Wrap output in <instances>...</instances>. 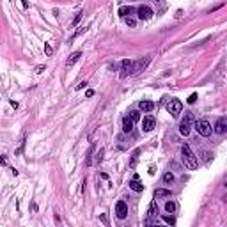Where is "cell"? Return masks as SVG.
Listing matches in <instances>:
<instances>
[{"mask_svg":"<svg viewBox=\"0 0 227 227\" xmlns=\"http://www.w3.org/2000/svg\"><path fill=\"white\" fill-rule=\"evenodd\" d=\"M181 155H183V163H185L186 169H190V170L197 169V165H199L197 156L194 155V151H192V147H190L188 144H185L183 147H181Z\"/></svg>","mask_w":227,"mask_h":227,"instance_id":"cell-1","label":"cell"},{"mask_svg":"<svg viewBox=\"0 0 227 227\" xmlns=\"http://www.w3.org/2000/svg\"><path fill=\"white\" fill-rule=\"evenodd\" d=\"M192 126H194V114L192 112H186L185 114V119L179 122V133L183 137H188L190 131H192Z\"/></svg>","mask_w":227,"mask_h":227,"instance_id":"cell-2","label":"cell"},{"mask_svg":"<svg viewBox=\"0 0 227 227\" xmlns=\"http://www.w3.org/2000/svg\"><path fill=\"white\" fill-rule=\"evenodd\" d=\"M194 128H195V131L199 133L200 137H210L211 131H213V128H211L210 121H206V119H200V121H194Z\"/></svg>","mask_w":227,"mask_h":227,"instance_id":"cell-3","label":"cell"},{"mask_svg":"<svg viewBox=\"0 0 227 227\" xmlns=\"http://www.w3.org/2000/svg\"><path fill=\"white\" fill-rule=\"evenodd\" d=\"M167 112H169L172 117H179V114L183 112V103L179 100H170L169 105H167Z\"/></svg>","mask_w":227,"mask_h":227,"instance_id":"cell-4","label":"cell"},{"mask_svg":"<svg viewBox=\"0 0 227 227\" xmlns=\"http://www.w3.org/2000/svg\"><path fill=\"white\" fill-rule=\"evenodd\" d=\"M121 76H128V75H135V61H130V59H126V61L121 62Z\"/></svg>","mask_w":227,"mask_h":227,"instance_id":"cell-5","label":"cell"},{"mask_svg":"<svg viewBox=\"0 0 227 227\" xmlns=\"http://www.w3.org/2000/svg\"><path fill=\"white\" fill-rule=\"evenodd\" d=\"M116 215H117V218H121V220H124V218L128 216V204L124 202V200H117Z\"/></svg>","mask_w":227,"mask_h":227,"instance_id":"cell-6","label":"cell"},{"mask_svg":"<svg viewBox=\"0 0 227 227\" xmlns=\"http://www.w3.org/2000/svg\"><path fill=\"white\" fill-rule=\"evenodd\" d=\"M155 128H156V119L153 116H146L142 119V130L144 131H153Z\"/></svg>","mask_w":227,"mask_h":227,"instance_id":"cell-7","label":"cell"},{"mask_svg":"<svg viewBox=\"0 0 227 227\" xmlns=\"http://www.w3.org/2000/svg\"><path fill=\"white\" fill-rule=\"evenodd\" d=\"M225 131H227V117L222 116V117H218V121H216V124H215V133L224 135Z\"/></svg>","mask_w":227,"mask_h":227,"instance_id":"cell-8","label":"cell"},{"mask_svg":"<svg viewBox=\"0 0 227 227\" xmlns=\"http://www.w3.org/2000/svg\"><path fill=\"white\" fill-rule=\"evenodd\" d=\"M137 12H139L140 20H149V18H153V14H155L149 6H140L139 9H137Z\"/></svg>","mask_w":227,"mask_h":227,"instance_id":"cell-9","label":"cell"},{"mask_svg":"<svg viewBox=\"0 0 227 227\" xmlns=\"http://www.w3.org/2000/svg\"><path fill=\"white\" fill-rule=\"evenodd\" d=\"M128 186H130L133 192H142V190H144V185L140 183L139 174H135V176H133V179L130 181V183H128Z\"/></svg>","mask_w":227,"mask_h":227,"instance_id":"cell-10","label":"cell"},{"mask_svg":"<svg viewBox=\"0 0 227 227\" xmlns=\"http://www.w3.org/2000/svg\"><path fill=\"white\" fill-rule=\"evenodd\" d=\"M155 103H153V101H147V100H142V101H140V103H139V108H140V110H142V112H153V110H155Z\"/></svg>","mask_w":227,"mask_h":227,"instance_id":"cell-11","label":"cell"},{"mask_svg":"<svg viewBox=\"0 0 227 227\" xmlns=\"http://www.w3.org/2000/svg\"><path fill=\"white\" fill-rule=\"evenodd\" d=\"M133 130V121H131V117L126 116V117H122V131L124 133H130Z\"/></svg>","mask_w":227,"mask_h":227,"instance_id":"cell-12","label":"cell"},{"mask_svg":"<svg viewBox=\"0 0 227 227\" xmlns=\"http://www.w3.org/2000/svg\"><path fill=\"white\" fill-rule=\"evenodd\" d=\"M80 57H82V52H75V53H71V55H69V59L66 61V66H73V64H75L78 59H80Z\"/></svg>","mask_w":227,"mask_h":227,"instance_id":"cell-13","label":"cell"},{"mask_svg":"<svg viewBox=\"0 0 227 227\" xmlns=\"http://www.w3.org/2000/svg\"><path fill=\"white\" fill-rule=\"evenodd\" d=\"M147 215H149V218H155V216H158V206H156V202H155V200H153V202L149 204Z\"/></svg>","mask_w":227,"mask_h":227,"instance_id":"cell-14","label":"cell"},{"mask_svg":"<svg viewBox=\"0 0 227 227\" xmlns=\"http://www.w3.org/2000/svg\"><path fill=\"white\" fill-rule=\"evenodd\" d=\"M170 190H165V188H156L155 190V197L158 199V197H170Z\"/></svg>","mask_w":227,"mask_h":227,"instance_id":"cell-15","label":"cell"},{"mask_svg":"<svg viewBox=\"0 0 227 227\" xmlns=\"http://www.w3.org/2000/svg\"><path fill=\"white\" fill-rule=\"evenodd\" d=\"M133 11H135L133 7H130V6H122L121 9H119V14H121L122 18H126V16H130V14H131Z\"/></svg>","mask_w":227,"mask_h":227,"instance_id":"cell-16","label":"cell"},{"mask_svg":"<svg viewBox=\"0 0 227 227\" xmlns=\"http://www.w3.org/2000/svg\"><path fill=\"white\" fill-rule=\"evenodd\" d=\"M176 202H174V200H167L165 202V211L167 213H174V211H176Z\"/></svg>","mask_w":227,"mask_h":227,"instance_id":"cell-17","label":"cell"},{"mask_svg":"<svg viewBox=\"0 0 227 227\" xmlns=\"http://www.w3.org/2000/svg\"><path fill=\"white\" fill-rule=\"evenodd\" d=\"M163 183L165 185L174 183V174H172V172H165V174H163Z\"/></svg>","mask_w":227,"mask_h":227,"instance_id":"cell-18","label":"cell"},{"mask_svg":"<svg viewBox=\"0 0 227 227\" xmlns=\"http://www.w3.org/2000/svg\"><path fill=\"white\" fill-rule=\"evenodd\" d=\"M83 18V11H80V12H76V16H75V20L71 22V27H76L78 23H80V20Z\"/></svg>","mask_w":227,"mask_h":227,"instance_id":"cell-19","label":"cell"},{"mask_svg":"<svg viewBox=\"0 0 227 227\" xmlns=\"http://www.w3.org/2000/svg\"><path fill=\"white\" fill-rule=\"evenodd\" d=\"M124 23H126L128 27H135V25H137V20L131 18V16H126V18H124Z\"/></svg>","mask_w":227,"mask_h":227,"instance_id":"cell-20","label":"cell"},{"mask_svg":"<svg viewBox=\"0 0 227 227\" xmlns=\"http://www.w3.org/2000/svg\"><path fill=\"white\" fill-rule=\"evenodd\" d=\"M128 116L131 117V121L133 122H137V121H140V112H137V110H133V112H130Z\"/></svg>","mask_w":227,"mask_h":227,"instance_id":"cell-21","label":"cell"},{"mask_svg":"<svg viewBox=\"0 0 227 227\" xmlns=\"http://www.w3.org/2000/svg\"><path fill=\"white\" fill-rule=\"evenodd\" d=\"M163 222H167L169 225H176V218H174V216H169V215H165V216H163Z\"/></svg>","mask_w":227,"mask_h":227,"instance_id":"cell-22","label":"cell"},{"mask_svg":"<svg viewBox=\"0 0 227 227\" xmlns=\"http://www.w3.org/2000/svg\"><path fill=\"white\" fill-rule=\"evenodd\" d=\"M211 156H213V153H210V151H204V153H202V158H204V161H210Z\"/></svg>","mask_w":227,"mask_h":227,"instance_id":"cell-23","label":"cell"},{"mask_svg":"<svg viewBox=\"0 0 227 227\" xmlns=\"http://www.w3.org/2000/svg\"><path fill=\"white\" fill-rule=\"evenodd\" d=\"M103 155H105V149H100V153H98V156H96V161H98V163L103 160Z\"/></svg>","mask_w":227,"mask_h":227,"instance_id":"cell-24","label":"cell"},{"mask_svg":"<svg viewBox=\"0 0 227 227\" xmlns=\"http://www.w3.org/2000/svg\"><path fill=\"white\" fill-rule=\"evenodd\" d=\"M195 100H197V94H195V92H194V94H190V98H188V100H186V101H188L190 105H192V103H195Z\"/></svg>","mask_w":227,"mask_h":227,"instance_id":"cell-25","label":"cell"},{"mask_svg":"<svg viewBox=\"0 0 227 227\" xmlns=\"http://www.w3.org/2000/svg\"><path fill=\"white\" fill-rule=\"evenodd\" d=\"M44 53H46V55H52V46L50 44H44Z\"/></svg>","mask_w":227,"mask_h":227,"instance_id":"cell-26","label":"cell"},{"mask_svg":"<svg viewBox=\"0 0 227 227\" xmlns=\"http://www.w3.org/2000/svg\"><path fill=\"white\" fill-rule=\"evenodd\" d=\"M44 69H46V66H44V64H43V66H37V67H36V73H37V75H41Z\"/></svg>","mask_w":227,"mask_h":227,"instance_id":"cell-27","label":"cell"},{"mask_svg":"<svg viewBox=\"0 0 227 227\" xmlns=\"http://www.w3.org/2000/svg\"><path fill=\"white\" fill-rule=\"evenodd\" d=\"M92 151H94V149H91V153H89V155H92ZM85 165H92V160H91V156H89L87 160H85Z\"/></svg>","mask_w":227,"mask_h":227,"instance_id":"cell-28","label":"cell"},{"mask_svg":"<svg viewBox=\"0 0 227 227\" xmlns=\"http://www.w3.org/2000/svg\"><path fill=\"white\" fill-rule=\"evenodd\" d=\"M85 96H87V98H92V96H94V91H92V89H89L87 92H85Z\"/></svg>","mask_w":227,"mask_h":227,"instance_id":"cell-29","label":"cell"},{"mask_svg":"<svg viewBox=\"0 0 227 227\" xmlns=\"http://www.w3.org/2000/svg\"><path fill=\"white\" fill-rule=\"evenodd\" d=\"M85 85H87V82H80V83H78V85H76V89H78V91H80V89H83V87H85Z\"/></svg>","mask_w":227,"mask_h":227,"instance_id":"cell-30","label":"cell"},{"mask_svg":"<svg viewBox=\"0 0 227 227\" xmlns=\"http://www.w3.org/2000/svg\"><path fill=\"white\" fill-rule=\"evenodd\" d=\"M155 2H160V0H155Z\"/></svg>","mask_w":227,"mask_h":227,"instance_id":"cell-31","label":"cell"}]
</instances>
